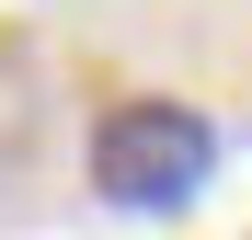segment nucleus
Wrapping results in <instances>:
<instances>
[{"mask_svg":"<svg viewBox=\"0 0 252 240\" xmlns=\"http://www.w3.org/2000/svg\"><path fill=\"white\" fill-rule=\"evenodd\" d=\"M206 172H218V126H206L195 103L172 92H126L103 103V126H92V194L126 217H172L206 194Z\"/></svg>","mask_w":252,"mask_h":240,"instance_id":"nucleus-1","label":"nucleus"}]
</instances>
